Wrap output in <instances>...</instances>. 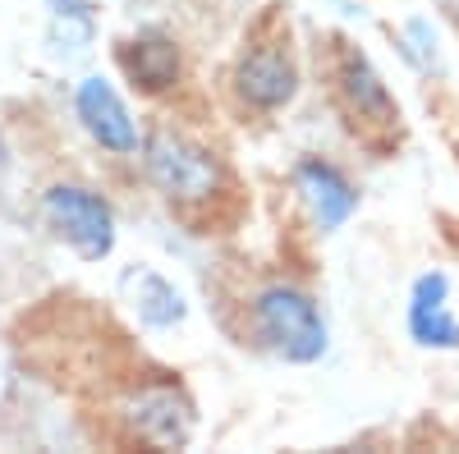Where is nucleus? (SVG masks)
<instances>
[{"label":"nucleus","instance_id":"nucleus-1","mask_svg":"<svg viewBox=\"0 0 459 454\" xmlns=\"http://www.w3.org/2000/svg\"><path fill=\"white\" fill-rule=\"evenodd\" d=\"M134 161H138L143 184L157 193V202L198 235L235 198V175H230L225 157L179 124H166V120L147 124Z\"/></svg>","mask_w":459,"mask_h":454},{"label":"nucleus","instance_id":"nucleus-2","mask_svg":"<svg viewBox=\"0 0 459 454\" xmlns=\"http://www.w3.org/2000/svg\"><path fill=\"white\" fill-rule=\"evenodd\" d=\"M239 313H244V345L272 354L276 363L313 367L331 349V326L322 303L313 298V289H303L290 276L257 280L244 294Z\"/></svg>","mask_w":459,"mask_h":454},{"label":"nucleus","instance_id":"nucleus-3","mask_svg":"<svg viewBox=\"0 0 459 454\" xmlns=\"http://www.w3.org/2000/svg\"><path fill=\"white\" fill-rule=\"evenodd\" d=\"M115 441L147 450H184L198 436V404L175 372H134L106 399Z\"/></svg>","mask_w":459,"mask_h":454},{"label":"nucleus","instance_id":"nucleus-4","mask_svg":"<svg viewBox=\"0 0 459 454\" xmlns=\"http://www.w3.org/2000/svg\"><path fill=\"white\" fill-rule=\"evenodd\" d=\"M322 73H326L331 106L350 124V133L368 147H391L400 133V101L381 79V69L372 64V56L350 37H331Z\"/></svg>","mask_w":459,"mask_h":454},{"label":"nucleus","instance_id":"nucleus-5","mask_svg":"<svg viewBox=\"0 0 459 454\" xmlns=\"http://www.w3.org/2000/svg\"><path fill=\"white\" fill-rule=\"evenodd\" d=\"M37 211H42V225L51 230V239L79 261H88V267H101V261L115 257L120 216H115V202L97 184L60 175L37 193Z\"/></svg>","mask_w":459,"mask_h":454},{"label":"nucleus","instance_id":"nucleus-6","mask_svg":"<svg viewBox=\"0 0 459 454\" xmlns=\"http://www.w3.org/2000/svg\"><path fill=\"white\" fill-rule=\"evenodd\" d=\"M299 88H303V69L290 37L253 32L244 51L235 56V69H230V92H235L239 110H248V116H281V110L294 106Z\"/></svg>","mask_w":459,"mask_h":454},{"label":"nucleus","instance_id":"nucleus-7","mask_svg":"<svg viewBox=\"0 0 459 454\" xmlns=\"http://www.w3.org/2000/svg\"><path fill=\"white\" fill-rule=\"evenodd\" d=\"M69 110H74V120H79V129L88 133V142L97 151H106V157H115V161L138 157L143 124L134 120V110H129L125 92L115 88L110 73H97V69L83 73L69 92Z\"/></svg>","mask_w":459,"mask_h":454},{"label":"nucleus","instance_id":"nucleus-8","mask_svg":"<svg viewBox=\"0 0 459 454\" xmlns=\"http://www.w3.org/2000/svg\"><path fill=\"white\" fill-rule=\"evenodd\" d=\"M110 60H115V73L129 83V92L147 101H161L184 83V47L161 23H138L134 32L115 37Z\"/></svg>","mask_w":459,"mask_h":454},{"label":"nucleus","instance_id":"nucleus-9","mask_svg":"<svg viewBox=\"0 0 459 454\" xmlns=\"http://www.w3.org/2000/svg\"><path fill=\"white\" fill-rule=\"evenodd\" d=\"M290 188L303 207V216L313 220L317 235H335L354 220L359 211V188L344 175L335 161L317 157V151H303V157L290 166Z\"/></svg>","mask_w":459,"mask_h":454},{"label":"nucleus","instance_id":"nucleus-10","mask_svg":"<svg viewBox=\"0 0 459 454\" xmlns=\"http://www.w3.org/2000/svg\"><path fill=\"white\" fill-rule=\"evenodd\" d=\"M120 298H125L129 317L147 335H170V330H179L188 321L184 289L166 271L152 267V261H129V267L120 271Z\"/></svg>","mask_w":459,"mask_h":454},{"label":"nucleus","instance_id":"nucleus-11","mask_svg":"<svg viewBox=\"0 0 459 454\" xmlns=\"http://www.w3.org/2000/svg\"><path fill=\"white\" fill-rule=\"evenodd\" d=\"M404 330H409V339L418 349H432V354H455L459 349V317L450 308V276L446 271H423L409 285Z\"/></svg>","mask_w":459,"mask_h":454},{"label":"nucleus","instance_id":"nucleus-12","mask_svg":"<svg viewBox=\"0 0 459 454\" xmlns=\"http://www.w3.org/2000/svg\"><path fill=\"white\" fill-rule=\"evenodd\" d=\"M97 0H47V23H42V51L51 64L69 69L83 64L97 47Z\"/></svg>","mask_w":459,"mask_h":454},{"label":"nucleus","instance_id":"nucleus-13","mask_svg":"<svg viewBox=\"0 0 459 454\" xmlns=\"http://www.w3.org/2000/svg\"><path fill=\"white\" fill-rule=\"evenodd\" d=\"M395 47H400L404 64H409V69H418V73H437V69H441L437 28H432V19H423V14H413V19H404V23H400Z\"/></svg>","mask_w":459,"mask_h":454},{"label":"nucleus","instance_id":"nucleus-14","mask_svg":"<svg viewBox=\"0 0 459 454\" xmlns=\"http://www.w3.org/2000/svg\"><path fill=\"white\" fill-rule=\"evenodd\" d=\"M14 166V147H10V138H5V129H0V175H5Z\"/></svg>","mask_w":459,"mask_h":454},{"label":"nucleus","instance_id":"nucleus-15","mask_svg":"<svg viewBox=\"0 0 459 454\" xmlns=\"http://www.w3.org/2000/svg\"><path fill=\"white\" fill-rule=\"evenodd\" d=\"M432 5H437L441 14H450V19H459V0H432Z\"/></svg>","mask_w":459,"mask_h":454}]
</instances>
